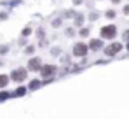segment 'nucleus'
Returning a JSON list of instances; mask_svg holds the SVG:
<instances>
[{"mask_svg":"<svg viewBox=\"0 0 129 119\" xmlns=\"http://www.w3.org/2000/svg\"><path fill=\"white\" fill-rule=\"evenodd\" d=\"M87 51H89V47L86 46V42H79V44L73 46V56L82 58V56H86V54H87Z\"/></svg>","mask_w":129,"mask_h":119,"instance_id":"nucleus-3","label":"nucleus"},{"mask_svg":"<svg viewBox=\"0 0 129 119\" xmlns=\"http://www.w3.org/2000/svg\"><path fill=\"white\" fill-rule=\"evenodd\" d=\"M40 86H42V82H40L39 79H33L31 82H30V89H39Z\"/></svg>","mask_w":129,"mask_h":119,"instance_id":"nucleus-8","label":"nucleus"},{"mask_svg":"<svg viewBox=\"0 0 129 119\" xmlns=\"http://www.w3.org/2000/svg\"><path fill=\"white\" fill-rule=\"evenodd\" d=\"M9 98V93L7 91H0V100H7Z\"/></svg>","mask_w":129,"mask_h":119,"instance_id":"nucleus-12","label":"nucleus"},{"mask_svg":"<svg viewBox=\"0 0 129 119\" xmlns=\"http://www.w3.org/2000/svg\"><path fill=\"white\" fill-rule=\"evenodd\" d=\"M120 49H122V44H120V42H113L112 46H108L107 49H105V54H107V56H115Z\"/></svg>","mask_w":129,"mask_h":119,"instance_id":"nucleus-4","label":"nucleus"},{"mask_svg":"<svg viewBox=\"0 0 129 119\" xmlns=\"http://www.w3.org/2000/svg\"><path fill=\"white\" fill-rule=\"evenodd\" d=\"M124 14H129V5H126V7H124Z\"/></svg>","mask_w":129,"mask_h":119,"instance_id":"nucleus-17","label":"nucleus"},{"mask_svg":"<svg viewBox=\"0 0 129 119\" xmlns=\"http://www.w3.org/2000/svg\"><path fill=\"white\" fill-rule=\"evenodd\" d=\"M40 72H42V77H52L54 74H56V67L54 65H44L42 68H40Z\"/></svg>","mask_w":129,"mask_h":119,"instance_id":"nucleus-6","label":"nucleus"},{"mask_svg":"<svg viewBox=\"0 0 129 119\" xmlns=\"http://www.w3.org/2000/svg\"><path fill=\"white\" fill-rule=\"evenodd\" d=\"M127 49H129V44H127Z\"/></svg>","mask_w":129,"mask_h":119,"instance_id":"nucleus-19","label":"nucleus"},{"mask_svg":"<svg viewBox=\"0 0 129 119\" xmlns=\"http://www.w3.org/2000/svg\"><path fill=\"white\" fill-rule=\"evenodd\" d=\"M124 39L129 40V30H126V32H124Z\"/></svg>","mask_w":129,"mask_h":119,"instance_id":"nucleus-16","label":"nucleus"},{"mask_svg":"<svg viewBox=\"0 0 129 119\" xmlns=\"http://www.w3.org/2000/svg\"><path fill=\"white\" fill-rule=\"evenodd\" d=\"M26 75H28V70L26 68H16V70H12L11 79L14 81V82H23V81L26 79Z\"/></svg>","mask_w":129,"mask_h":119,"instance_id":"nucleus-1","label":"nucleus"},{"mask_svg":"<svg viewBox=\"0 0 129 119\" xmlns=\"http://www.w3.org/2000/svg\"><path fill=\"white\" fill-rule=\"evenodd\" d=\"M80 35H82V37H87V35H89V28H82V30H80Z\"/></svg>","mask_w":129,"mask_h":119,"instance_id":"nucleus-13","label":"nucleus"},{"mask_svg":"<svg viewBox=\"0 0 129 119\" xmlns=\"http://www.w3.org/2000/svg\"><path fill=\"white\" fill-rule=\"evenodd\" d=\"M31 33V28H24L23 30V37H26V35H30Z\"/></svg>","mask_w":129,"mask_h":119,"instance_id":"nucleus-14","label":"nucleus"},{"mask_svg":"<svg viewBox=\"0 0 129 119\" xmlns=\"http://www.w3.org/2000/svg\"><path fill=\"white\" fill-rule=\"evenodd\" d=\"M7 82H9V77L2 74V75H0V88H5V86H7Z\"/></svg>","mask_w":129,"mask_h":119,"instance_id":"nucleus-9","label":"nucleus"},{"mask_svg":"<svg viewBox=\"0 0 129 119\" xmlns=\"http://www.w3.org/2000/svg\"><path fill=\"white\" fill-rule=\"evenodd\" d=\"M112 2H113V4H119V2H120V0H112Z\"/></svg>","mask_w":129,"mask_h":119,"instance_id":"nucleus-18","label":"nucleus"},{"mask_svg":"<svg viewBox=\"0 0 129 119\" xmlns=\"http://www.w3.org/2000/svg\"><path fill=\"white\" fill-rule=\"evenodd\" d=\"M42 68V59L40 58H31L28 61V70L30 72H39Z\"/></svg>","mask_w":129,"mask_h":119,"instance_id":"nucleus-5","label":"nucleus"},{"mask_svg":"<svg viewBox=\"0 0 129 119\" xmlns=\"http://www.w3.org/2000/svg\"><path fill=\"white\" fill-rule=\"evenodd\" d=\"M33 51H35V47H33V46H30V47H26V53H28V54H30V53H33Z\"/></svg>","mask_w":129,"mask_h":119,"instance_id":"nucleus-15","label":"nucleus"},{"mask_svg":"<svg viewBox=\"0 0 129 119\" xmlns=\"http://www.w3.org/2000/svg\"><path fill=\"white\" fill-rule=\"evenodd\" d=\"M24 93H26V89H24V88H18V89L14 91V96H23Z\"/></svg>","mask_w":129,"mask_h":119,"instance_id":"nucleus-10","label":"nucleus"},{"mask_svg":"<svg viewBox=\"0 0 129 119\" xmlns=\"http://www.w3.org/2000/svg\"><path fill=\"white\" fill-rule=\"evenodd\" d=\"M115 35H117L115 25H107V26L101 28V37H103V39H113Z\"/></svg>","mask_w":129,"mask_h":119,"instance_id":"nucleus-2","label":"nucleus"},{"mask_svg":"<svg viewBox=\"0 0 129 119\" xmlns=\"http://www.w3.org/2000/svg\"><path fill=\"white\" fill-rule=\"evenodd\" d=\"M101 46H103V42L100 39H92L91 40V44H89V47L92 49V51H98V49H101Z\"/></svg>","mask_w":129,"mask_h":119,"instance_id":"nucleus-7","label":"nucleus"},{"mask_svg":"<svg viewBox=\"0 0 129 119\" xmlns=\"http://www.w3.org/2000/svg\"><path fill=\"white\" fill-rule=\"evenodd\" d=\"M105 16H107L108 19H113V18H115V11H112V9H110V11H107V14H105Z\"/></svg>","mask_w":129,"mask_h":119,"instance_id":"nucleus-11","label":"nucleus"}]
</instances>
